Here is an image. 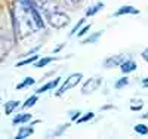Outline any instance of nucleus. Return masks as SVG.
<instances>
[{
	"instance_id": "f257e3e1",
	"label": "nucleus",
	"mask_w": 148,
	"mask_h": 139,
	"mask_svg": "<svg viewBox=\"0 0 148 139\" xmlns=\"http://www.w3.org/2000/svg\"><path fill=\"white\" fill-rule=\"evenodd\" d=\"M34 0H15V8L10 10L12 19H14L15 33L19 37L28 36L34 33L37 28L31 18V5Z\"/></svg>"
},
{
	"instance_id": "f03ea898",
	"label": "nucleus",
	"mask_w": 148,
	"mask_h": 139,
	"mask_svg": "<svg viewBox=\"0 0 148 139\" xmlns=\"http://www.w3.org/2000/svg\"><path fill=\"white\" fill-rule=\"evenodd\" d=\"M37 8L45 15V19L49 22V25L56 30H61L70 24V16L61 9V6L55 0H34Z\"/></svg>"
},
{
	"instance_id": "7ed1b4c3",
	"label": "nucleus",
	"mask_w": 148,
	"mask_h": 139,
	"mask_svg": "<svg viewBox=\"0 0 148 139\" xmlns=\"http://www.w3.org/2000/svg\"><path fill=\"white\" fill-rule=\"evenodd\" d=\"M83 79V74L82 73H74L71 75H68V77L65 79V81L61 84V87L56 90V96H61V95H64L65 92H68L70 89H73V87H76Z\"/></svg>"
},
{
	"instance_id": "20e7f679",
	"label": "nucleus",
	"mask_w": 148,
	"mask_h": 139,
	"mask_svg": "<svg viewBox=\"0 0 148 139\" xmlns=\"http://www.w3.org/2000/svg\"><path fill=\"white\" fill-rule=\"evenodd\" d=\"M102 84V79L99 77H92L89 80H86V83L82 86V95H90L99 89V86Z\"/></svg>"
},
{
	"instance_id": "39448f33",
	"label": "nucleus",
	"mask_w": 148,
	"mask_h": 139,
	"mask_svg": "<svg viewBox=\"0 0 148 139\" xmlns=\"http://www.w3.org/2000/svg\"><path fill=\"white\" fill-rule=\"evenodd\" d=\"M31 18L34 21V25H36L37 30H45V21L42 18V12H40L39 8H37L36 2L31 5Z\"/></svg>"
},
{
	"instance_id": "423d86ee",
	"label": "nucleus",
	"mask_w": 148,
	"mask_h": 139,
	"mask_svg": "<svg viewBox=\"0 0 148 139\" xmlns=\"http://www.w3.org/2000/svg\"><path fill=\"white\" fill-rule=\"evenodd\" d=\"M126 59L125 55H113V56H108L104 61V68H114V67H120L123 64V61Z\"/></svg>"
},
{
	"instance_id": "0eeeda50",
	"label": "nucleus",
	"mask_w": 148,
	"mask_h": 139,
	"mask_svg": "<svg viewBox=\"0 0 148 139\" xmlns=\"http://www.w3.org/2000/svg\"><path fill=\"white\" fill-rule=\"evenodd\" d=\"M139 14V10L136 8H133V6H121L119 8L116 12H114V16H121V15H138Z\"/></svg>"
},
{
	"instance_id": "6e6552de",
	"label": "nucleus",
	"mask_w": 148,
	"mask_h": 139,
	"mask_svg": "<svg viewBox=\"0 0 148 139\" xmlns=\"http://www.w3.org/2000/svg\"><path fill=\"white\" fill-rule=\"evenodd\" d=\"M136 68H138V65H136V62H135L133 59H125V61H123V64L120 65V71L123 74L133 73Z\"/></svg>"
},
{
	"instance_id": "1a4fd4ad",
	"label": "nucleus",
	"mask_w": 148,
	"mask_h": 139,
	"mask_svg": "<svg viewBox=\"0 0 148 139\" xmlns=\"http://www.w3.org/2000/svg\"><path fill=\"white\" fill-rule=\"evenodd\" d=\"M59 81H61V79H59V77H58V79H55V80L47 81L46 84L40 86L39 89L36 90V93H37V95H40V93H45V92H47V90H52V89H55V87L59 84Z\"/></svg>"
},
{
	"instance_id": "9d476101",
	"label": "nucleus",
	"mask_w": 148,
	"mask_h": 139,
	"mask_svg": "<svg viewBox=\"0 0 148 139\" xmlns=\"http://www.w3.org/2000/svg\"><path fill=\"white\" fill-rule=\"evenodd\" d=\"M102 9H104V2H98V3H95L86 9V16H93Z\"/></svg>"
},
{
	"instance_id": "9b49d317",
	"label": "nucleus",
	"mask_w": 148,
	"mask_h": 139,
	"mask_svg": "<svg viewBox=\"0 0 148 139\" xmlns=\"http://www.w3.org/2000/svg\"><path fill=\"white\" fill-rule=\"evenodd\" d=\"M30 120H31V114H28V112H21V114H16L14 117L12 123L14 124H24V123H28Z\"/></svg>"
},
{
	"instance_id": "f8f14e48",
	"label": "nucleus",
	"mask_w": 148,
	"mask_h": 139,
	"mask_svg": "<svg viewBox=\"0 0 148 139\" xmlns=\"http://www.w3.org/2000/svg\"><path fill=\"white\" fill-rule=\"evenodd\" d=\"M34 133V129L33 127H25V126H21L18 133H16V139H24V138H28L30 135Z\"/></svg>"
},
{
	"instance_id": "ddd939ff",
	"label": "nucleus",
	"mask_w": 148,
	"mask_h": 139,
	"mask_svg": "<svg viewBox=\"0 0 148 139\" xmlns=\"http://www.w3.org/2000/svg\"><path fill=\"white\" fill-rule=\"evenodd\" d=\"M104 34V31H96L93 34H90L89 37H86V39L83 40V45H89V43H96L98 40H99V37Z\"/></svg>"
},
{
	"instance_id": "4468645a",
	"label": "nucleus",
	"mask_w": 148,
	"mask_h": 139,
	"mask_svg": "<svg viewBox=\"0 0 148 139\" xmlns=\"http://www.w3.org/2000/svg\"><path fill=\"white\" fill-rule=\"evenodd\" d=\"M19 107V101H9V102L5 104V112L6 114H12L15 108Z\"/></svg>"
},
{
	"instance_id": "2eb2a0df",
	"label": "nucleus",
	"mask_w": 148,
	"mask_h": 139,
	"mask_svg": "<svg viewBox=\"0 0 148 139\" xmlns=\"http://www.w3.org/2000/svg\"><path fill=\"white\" fill-rule=\"evenodd\" d=\"M53 59H55V58H52V56H49V58H42V59H39V61L34 62V68H43V67H46L47 64H51Z\"/></svg>"
},
{
	"instance_id": "dca6fc26",
	"label": "nucleus",
	"mask_w": 148,
	"mask_h": 139,
	"mask_svg": "<svg viewBox=\"0 0 148 139\" xmlns=\"http://www.w3.org/2000/svg\"><path fill=\"white\" fill-rule=\"evenodd\" d=\"M36 83V80L33 79V77H27L25 80H22L19 84H16V90H21V89H24V87H28V86H33Z\"/></svg>"
},
{
	"instance_id": "f3484780",
	"label": "nucleus",
	"mask_w": 148,
	"mask_h": 139,
	"mask_svg": "<svg viewBox=\"0 0 148 139\" xmlns=\"http://www.w3.org/2000/svg\"><path fill=\"white\" fill-rule=\"evenodd\" d=\"M133 130L135 132H136L138 135H148V126H145V124H136V126H135V127H133Z\"/></svg>"
},
{
	"instance_id": "a211bd4d",
	"label": "nucleus",
	"mask_w": 148,
	"mask_h": 139,
	"mask_svg": "<svg viewBox=\"0 0 148 139\" xmlns=\"http://www.w3.org/2000/svg\"><path fill=\"white\" fill-rule=\"evenodd\" d=\"M37 101H39V96H37V93L36 95H33V96H30L27 101H25V102H24V108H30V107H33L36 102H37Z\"/></svg>"
},
{
	"instance_id": "6ab92c4d",
	"label": "nucleus",
	"mask_w": 148,
	"mask_h": 139,
	"mask_svg": "<svg viewBox=\"0 0 148 139\" xmlns=\"http://www.w3.org/2000/svg\"><path fill=\"white\" fill-rule=\"evenodd\" d=\"M37 55H33V56H30V58H25L24 61H21V62H18L16 64V67H24V65H28V64H31V62H36L37 61Z\"/></svg>"
},
{
	"instance_id": "aec40b11",
	"label": "nucleus",
	"mask_w": 148,
	"mask_h": 139,
	"mask_svg": "<svg viewBox=\"0 0 148 139\" xmlns=\"http://www.w3.org/2000/svg\"><path fill=\"white\" fill-rule=\"evenodd\" d=\"M127 84H129V79L127 77H123V79H119L116 81L114 87H116V89H123V87H126Z\"/></svg>"
},
{
	"instance_id": "412c9836",
	"label": "nucleus",
	"mask_w": 148,
	"mask_h": 139,
	"mask_svg": "<svg viewBox=\"0 0 148 139\" xmlns=\"http://www.w3.org/2000/svg\"><path fill=\"white\" fill-rule=\"evenodd\" d=\"M84 0H64V5L67 8H71V9H76V6H79L80 3H83Z\"/></svg>"
},
{
	"instance_id": "4be33fe9",
	"label": "nucleus",
	"mask_w": 148,
	"mask_h": 139,
	"mask_svg": "<svg viewBox=\"0 0 148 139\" xmlns=\"http://www.w3.org/2000/svg\"><path fill=\"white\" fill-rule=\"evenodd\" d=\"M93 117H95L93 112H88V114H84L83 117H80V118L77 120V123H86V121H90Z\"/></svg>"
},
{
	"instance_id": "5701e85b",
	"label": "nucleus",
	"mask_w": 148,
	"mask_h": 139,
	"mask_svg": "<svg viewBox=\"0 0 148 139\" xmlns=\"http://www.w3.org/2000/svg\"><path fill=\"white\" fill-rule=\"evenodd\" d=\"M80 116H82V111H80V110H74V111L70 112V118H71L73 121H77V120L80 118Z\"/></svg>"
},
{
	"instance_id": "b1692460",
	"label": "nucleus",
	"mask_w": 148,
	"mask_h": 139,
	"mask_svg": "<svg viewBox=\"0 0 148 139\" xmlns=\"http://www.w3.org/2000/svg\"><path fill=\"white\" fill-rule=\"evenodd\" d=\"M68 126H70V124H62L59 129H56V130L53 132V136H61V135H62V133L68 129Z\"/></svg>"
},
{
	"instance_id": "393cba45",
	"label": "nucleus",
	"mask_w": 148,
	"mask_h": 139,
	"mask_svg": "<svg viewBox=\"0 0 148 139\" xmlns=\"http://www.w3.org/2000/svg\"><path fill=\"white\" fill-rule=\"evenodd\" d=\"M83 22H84V18H82V19H80V21H79L76 25H74V27H73V30L70 31V36H74V34H76V33L80 30V25H82Z\"/></svg>"
},
{
	"instance_id": "a878e982",
	"label": "nucleus",
	"mask_w": 148,
	"mask_h": 139,
	"mask_svg": "<svg viewBox=\"0 0 148 139\" xmlns=\"http://www.w3.org/2000/svg\"><path fill=\"white\" fill-rule=\"evenodd\" d=\"M89 30H90V24H89V25H84V27L77 33V37H83V36H86V34L89 33Z\"/></svg>"
},
{
	"instance_id": "bb28decb",
	"label": "nucleus",
	"mask_w": 148,
	"mask_h": 139,
	"mask_svg": "<svg viewBox=\"0 0 148 139\" xmlns=\"http://www.w3.org/2000/svg\"><path fill=\"white\" fill-rule=\"evenodd\" d=\"M141 56H142V59H144L145 62H148V47L142 50V53H141Z\"/></svg>"
},
{
	"instance_id": "cd10ccee",
	"label": "nucleus",
	"mask_w": 148,
	"mask_h": 139,
	"mask_svg": "<svg viewBox=\"0 0 148 139\" xmlns=\"http://www.w3.org/2000/svg\"><path fill=\"white\" fill-rule=\"evenodd\" d=\"M141 108H142V102L138 104V105H130V110H132V111H139Z\"/></svg>"
},
{
	"instance_id": "c85d7f7f",
	"label": "nucleus",
	"mask_w": 148,
	"mask_h": 139,
	"mask_svg": "<svg viewBox=\"0 0 148 139\" xmlns=\"http://www.w3.org/2000/svg\"><path fill=\"white\" fill-rule=\"evenodd\" d=\"M62 47H64V45H61V46H58V47H56V49L53 50V53H56V52H59V50H61V49H62Z\"/></svg>"
},
{
	"instance_id": "c756f323",
	"label": "nucleus",
	"mask_w": 148,
	"mask_h": 139,
	"mask_svg": "<svg viewBox=\"0 0 148 139\" xmlns=\"http://www.w3.org/2000/svg\"><path fill=\"white\" fill-rule=\"evenodd\" d=\"M142 83H144V84H148V77H145V79H142Z\"/></svg>"
},
{
	"instance_id": "7c9ffc66",
	"label": "nucleus",
	"mask_w": 148,
	"mask_h": 139,
	"mask_svg": "<svg viewBox=\"0 0 148 139\" xmlns=\"http://www.w3.org/2000/svg\"><path fill=\"white\" fill-rule=\"evenodd\" d=\"M142 118H148V114H144V116H142Z\"/></svg>"
}]
</instances>
